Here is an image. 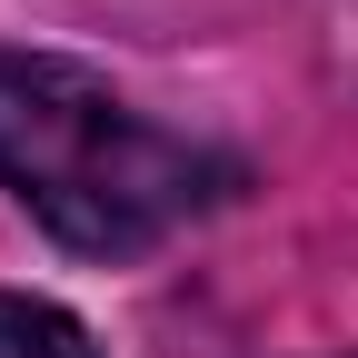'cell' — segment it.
I'll list each match as a JSON object with an SVG mask.
<instances>
[{"mask_svg": "<svg viewBox=\"0 0 358 358\" xmlns=\"http://www.w3.org/2000/svg\"><path fill=\"white\" fill-rule=\"evenodd\" d=\"M0 189L80 259H140L229 199L239 159L140 120L80 60L0 50Z\"/></svg>", "mask_w": 358, "mask_h": 358, "instance_id": "1", "label": "cell"}, {"mask_svg": "<svg viewBox=\"0 0 358 358\" xmlns=\"http://www.w3.org/2000/svg\"><path fill=\"white\" fill-rule=\"evenodd\" d=\"M0 358H100V338L60 299H10L0 289Z\"/></svg>", "mask_w": 358, "mask_h": 358, "instance_id": "2", "label": "cell"}]
</instances>
